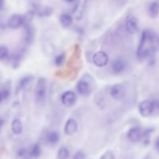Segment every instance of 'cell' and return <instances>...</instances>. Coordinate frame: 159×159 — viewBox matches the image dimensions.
<instances>
[{"label":"cell","instance_id":"obj_5","mask_svg":"<svg viewBox=\"0 0 159 159\" xmlns=\"http://www.w3.org/2000/svg\"><path fill=\"white\" fill-rule=\"evenodd\" d=\"M125 93V87L123 84L120 83L112 85L110 89V94L111 97L117 101H120L124 99Z\"/></svg>","mask_w":159,"mask_h":159},{"label":"cell","instance_id":"obj_1","mask_svg":"<svg viewBox=\"0 0 159 159\" xmlns=\"http://www.w3.org/2000/svg\"><path fill=\"white\" fill-rule=\"evenodd\" d=\"M158 50L159 35L152 30H143L136 52L138 59L140 60L150 59Z\"/></svg>","mask_w":159,"mask_h":159},{"label":"cell","instance_id":"obj_28","mask_svg":"<svg viewBox=\"0 0 159 159\" xmlns=\"http://www.w3.org/2000/svg\"><path fill=\"white\" fill-rule=\"evenodd\" d=\"M85 155L82 151L76 152L73 156V159H84Z\"/></svg>","mask_w":159,"mask_h":159},{"label":"cell","instance_id":"obj_16","mask_svg":"<svg viewBox=\"0 0 159 159\" xmlns=\"http://www.w3.org/2000/svg\"><path fill=\"white\" fill-rule=\"evenodd\" d=\"M23 130V125L22 122L19 119H15L11 123V130L15 135H20Z\"/></svg>","mask_w":159,"mask_h":159},{"label":"cell","instance_id":"obj_32","mask_svg":"<svg viewBox=\"0 0 159 159\" xmlns=\"http://www.w3.org/2000/svg\"><path fill=\"white\" fill-rule=\"evenodd\" d=\"M75 0H65V1L68 2H74Z\"/></svg>","mask_w":159,"mask_h":159},{"label":"cell","instance_id":"obj_29","mask_svg":"<svg viewBox=\"0 0 159 159\" xmlns=\"http://www.w3.org/2000/svg\"><path fill=\"white\" fill-rule=\"evenodd\" d=\"M153 107H154V112L159 111V97H156L152 99Z\"/></svg>","mask_w":159,"mask_h":159},{"label":"cell","instance_id":"obj_9","mask_svg":"<svg viewBox=\"0 0 159 159\" xmlns=\"http://www.w3.org/2000/svg\"><path fill=\"white\" fill-rule=\"evenodd\" d=\"M34 14L39 17H48L53 13V9L50 6H41L39 4H34L33 10L32 11Z\"/></svg>","mask_w":159,"mask_h":159},{"label":"cell","instance_id":"obj_26","mask_svg":"<svg viewBox=\"0 0 159 159\" xmlns=\"http://www.w3.org/2000/svg\"><path fill=\"white\" fill-rule=\"evenodd\" d=\"M65 60V53H61L59 55H58L57 56H56V57L55 58V64L56 66H61Z\"/></svg>","mask_w":159,"mask_h":159},{"label":"cell","instance_id":"obj_21","mask_svg":"<svg viewBox=\"0 0 159 159\" xmlns=\"http://www.w3.org/2000/svg\"><path fill=\"white\" fill-rule=\"evenodd\" d=\"M60 22L64 27H68L72 23V17L68 14H63L60 17Z\"/></svg>","mask_w":159,"mask_h":159},{"label":"cell","instance_id":"obj_2","mask_svg":"<svg viewBox=\"0 0 159 159\" xmlns=\"http://www.w3.org/2000/svg\"><path fill=\"white\" fill-rule=\"evenodd\" d=\"M47 96V84L44 78L40 77L38 79L35 91L34 97L37 102L42 103L46 101Z\"/></svg>","mask_w":159,"mask_h":159},{"label":"cell","instance_id":"obj_8","mask_svg":"<svg viewBox=\"0 0 159 159\" xmlns=\"http://www.w3.org/2000/svg\"><path fill=\"white\" fill-rule=\"evenodd\" d=\"M127 136L130 142L134 143L139 142L142 139V130L138 126L132 127L128 130Z\"/></svg>","mask_w":159,"mask_h":159},{"label":"cell","instance_id":"obj_23","mask_svg":"<svg viewBox=\"0 0 159 159\" xmlns=\"http://www.w3.org/2000/svg\"><path fill=\"white\" fill-rule=\"evenodd\" d=\"M23 56V53L22 52H20L19 53H17L12 57V65L14 68H17L19 66L20 62L21 61V59Z\"/></svg>","mask_w":159,"mask_h":159},{"label":"cell","instance_id":"obj_17","mask_svg":"<svg viewBox=\"0 0 159 159\" xmlns=\"http://www.w3.org/2000/svg\"><path fill=\"white\" fill-rule=\"evenodd\" d=\"M155 128L150 127L142 130V140L145 145H148L150 142V136L154 132Z\"/></svg>","mask_w":159,"mask_h":159},{"label":"cell","instance_id":"obj_15","mask_svg":"<svg viewBox=\"0 0 159 159\" xmlns=\"http://www.w3.org/2000/svg\"><path fill=\"white\" fill-rule=\"evenodd\" d=\"M34 32L33 27L29 24L25 26L24 30V42L26 44L29 45L30 44L34 39Z\"/></svg>","mask_w":159,"mask_h":159},{"label":"cell","instance_id":"obj_22","mask_svg":"<svg viewBox=\"0 0 159 159\" xmlns=\"http://www.w3.org/2000/svg\"><path fill=\"white\" fill-rule=\"evenodd\" d=\"M69 156V151L66 147H61L57 152V159H67Z\"/></svg>","mask_w":159,"mask_h":159},{"label":"cell","instance_id":"obj_31","mask_svg":"<svg viewBox=\"0 0 159 159\" xmlns=\"http://www.w3.org/2000/svg\"><path fill=\"white\" fill-rule=\"evenodd\" d=\"M4 4V0H1V9H2Z\"/></svg>","mask_w":159,"mask_h":159},{"label":"cell","instance_id":"obj_3","mask_svg":"<svg viewBox=\"0 0 159 159\" xmlns=\"http://www.w3.org/2000/svg\"><path fill=\"white\" fill-rule=\"evenodd\" d=\"M139 112L143 117L150 116L154 112V107L152 99H145L138 106Z\"/></svg>","mask_w":159,"mask_h":159},{"label":"cell","instance_id":"obj_11","mask_svg":"<svg viewBox=\"0 0 159 159\" xmlns=\"http://www.w3.org/2000/svg\"><path fill=\"white\" fill-rule=\"evenodd\" d=\"M125 27L126 30L131 34L136 33L139 28V23L137 19L135 17H129L126 19Z\"/></svg>","mask_w":159,"mask_h":159},{"label":"cell","instance_id":"obj_25","mask_svg":"<svg viewBox=\"0 0 159 159\" xmlns=\"http://www.w3.org/2000/svg\"><path fill=\"white\" fill-rule=\"evenodd\" d=\"M10 94H11V90L9 89V88L7 87H4L2 88L0 93L1 102H2L4 101H6L7 99H8Z\"/></svg>","mask_w":159,"mask_h":159},{"label":"cell","instance_id":"obj_6","mask_svg":"<svg viewBox=\"0 0 159 159\" xmlns=\"http://www.w3.org/2000/svg\"><path fill=\"white\" fill-rule=\"evenodd\" d=\"M76 94L72 91H66L64 92L60 97L61 102L66 107H71L73 106L76 102Z\"/></svg>","mask_w":159,"mask_h":159},{"label":"cell","instance_id":"obj_4","mask_svg":"<svg viewBox=\"0 0 159 159\" xmlns=\"http://www.w3.org/2000/svg\"><path fill=\"white\" fill-rule=\"evenodd\" d=\"M88 76L86 75L80 79L77 83L76 89L80 94L83 96H89L92 91V86L90 82L88 81Z\"/></svg>","mask_w":159,"mask_h":159},{"label":"cell","instance_id":"obj_14","mask_svg":"<svg viewBox=\"0 0 159 159\" xmlns=\"http://www.w3.org/2000/svg\"><path fill=\"white\" fill-rule=\"evenodd\" d=\"M126 68V63L125 61L121 59L118 58L115 60L112 63L111 69L113 73L115 74H119L122 73Z\"/></svg>","mask_w":159,"mask_h":159},{"label":"cell","instance_id":"obj_7","mask_svg":"<svg viewBox=\"0 0 159 159\" xmlns=\"http://www.w3.org/2000/svg\"><path fill=\"white\" fill-rule=\"evenodd\" d=\"M92 60L95 66L98 67H103L107 64L109 57L106 52L99 51L94 54Z\"/></svg>","mask_w":159,"mask_h":159},{"label":"cell","instance_id":"obj_10","mask_svg":"<svg viewBox=\"0 0 159 159\" xmlns=\"http://www.w3.org/2000/svg\"><path fill=\"white\" fill-rule=\"evenodd\" d=\"M24 19L22 15L15 14L12 15L7 21V26L12 29H17L24 25Z\"/></svg>","mask_w":159,"mask_h":159},{"label":"cell","instance_id":"obj_20","mask_svg":"<svg viewBox=\"0 0 159 159\" xmlns=\"http://www.w3.org/2000/svg\"><path fill=\"white\" fill-rule=\"evenodd\" d=\"M42 150L40 146L38 143H35L30 147L29 150V156L32 158H38L40 156Z\"/></svg>","mask_w":159,"mask_h":159},{"label":"cell","instance_id":"obj_24","mask_svg":"<svg viewBox=\"0 0 159 159\" xmlns=\"http://www.w3.org/2000/svg\"><path fill=\"white\" fill-rule=\"evenodd\" d=\"M9 57V49L6 45L0 47V59L1 61L6 60Z\"/></svg>","mask_w":159,"mask_h":159},{"label":"cell","instance_id":"obj_18","mask_svg":"<svg viewBox=\"0 0 159 159\" xmlns=\"http://www.w3.org/2000/svg\"><path fill=\"white\" fill-rule=\"evenodd\" d=\"M148 14L152 17H156L159 13V3L156 1L151 2L148 8Z\"/></svg>","mask_w":159,"mask_h":159},{"label":"cell","instance_id":"obj_13","mask_svg":"<svg viewBox=\"0 0 159 159\" xmlns=\"http://www.w3.org/2000/svg\"><path fill=\"white\" fill-rule=\"evenodd\" d=\"M34 76L30 75H25L22 77L18 82L17 86V90L18 91H22L28 88V86L32 83L34 81Z\"/></svg>","mask_w":159,"mask_h":159},{"label":"cell","instance_id":"obj_12","mask_svg":"<svg viewBox=\"0 0 159 159\" xmlns=\"http://www.w3.org/2000/svg\"><path fill=\"white\" fill-rule=\"evenodd\" d=\"M78 130V124L75 119H69L66 120L65 125L63 131L67 135H71L74 134Z\"/></svg>","mask_w":159,"mask_h":159},{"label":"cell","instance_id":"obj_30","mask_svg":"<svg viewBox=\"0 0 159 159\" xmlns=\"http://www.w3.org/2000/svg\"><path fill=\"white\" fill-rule=\"evenodd\" d=\"M154 146H155V148L156 152L158 153H159V136H158L157 137V139H155Z\"/></svg>","mask_w":159,"mask_h":159},{"label":"cell","instance_id":"obj_19","mask_svg":"<svg viewBox=\"0 0 159 159\" xmlns=\"http://www.w3.org/2000/svg\"><path fill=\"white\" fill-rule=\"evenodd\" d=\"M60 140V135L56 131H51L47 135V141L51 145L57 144Z\"/></svg>","mask_w":159,"mask_h":159},{"label":"cell","instance_id":"obj_27","mask_svg":"<svg viewBox=\"0 0 159 159\" xmlns=\"http://www.w3.org/2000/svg\"><path fill=\"white\" fill-rule=\"evenodd\" d=\"M16 155L19 157H25L27 155H29V150H27L26 148L24 147L19 148L17 152H16Z\"/></svg>","mask_w":159,"mask_h":159}]
</instances>
